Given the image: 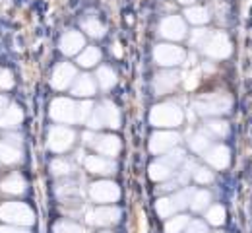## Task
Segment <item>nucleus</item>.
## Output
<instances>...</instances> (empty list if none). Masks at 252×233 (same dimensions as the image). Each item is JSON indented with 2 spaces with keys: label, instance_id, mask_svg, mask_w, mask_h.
<instances>
[{
  "label": "nucleus",
  "instance_id": "f257e3e1",
  "mask_svg": "<svg viewBox=\"0 0 252 233\" xmlns=\"http://www.w3.org/2000/svg\"><path fill=\"white\" fill-rule=\"evenodd\" d=\"M0 220L12 226H32L35 222V214L30 206L22 202H6L0 206Z\"/></svg>",
  "mask_w": 252,
  "mask_h": 233
},
{
  "label": "nucleus",
  "instance_id": "f03ea898",
  "mask_svg": "<svg viewBox=\"0 0 252 233\" xmlns=\"http://www.w3.org/2000/svg\"><path fill=\"white\" fill-rule=\"evenodd\" d=\"M88 111V105H76L68 100H57L51 107V115L55 121L61 123H72L76 119H80V115L84 117Z\"/></svg>",
  "mask_w": 252,
  "mask_h": 233
},
{
  "label": "nucleus",
  "instance_id": "7ed1b4c3",
  "mask_svg": "<svg viewBox=\"0 0 252 233\" xmlns=\"http://www.w3.org/2000/svg\"><path fill=\"white\" fill-rule=\"evenodd\" d=\"M72 140H74V134L70 131H66L63 127H55L51 134H49V146L51 150L55 152H64L72 146Z\"/></svg>",
  "mask_w": 252,
  "mask_h": 233
},
{
  "label": "nucleus",
  "instance_id": "20e7f679",
  "mask_svg": "<svg viewBox=\"0 0 252 233\" xmlns=\"http://www.w3.org/2000/svg\"><path fill=\"white\" fill-rule=\"evenodd\" d=\"M119 218H121L119 210H115V208H99V210L92 212L88 222L94 224V226H111V224H117Z\"/></svg>",
  "mask_w": 252,
  "mask_h": 233
},
{
  "label": "nucleus",
  "instance_id": "39448f33",
  "mask_svg": "<svg viewBox=\"0 0 252 233\" xmlns=\"http://www.w3.org/2000/svg\"><path fill=\"white\" fill-rule=\"evenodd\" d=\"M92 199L97 202H113L119 199V189L113 183H95L92 187Z\"/></svg>",
  "mask_w": 252,
  "mask_h": 233
},
{
  "label": "nucleus",
  "instance_id": "423d86ee",
  "mask_svg": "<svg viewBox=\"0 0 252 233\" xmlns=\"http://www.w3.org/2000/svg\"><path fill=\"white\" fill-rule=\"evenodd\" d=\"M2 191L8 193V195H22L26 191V181L22 175L18 173H12L8 175L4 181H2Z\"/></svg>",
  "mask_w": 252,
  "mask_h": 233
},
{
  "label": "nucleus",
  "instance_id": "0eeeda50",
  "mask_svg": "<svg viewBox=\"0 0 252 233\" xmlns=\"http://www.w3.org/2000/svg\"><path fill=\"white\" fill-rule=\"evenodd\" d=\"M74 68L68 67V65H61V67L55 70V74H53V86L55 88H59V90H63L66 88L70 82H72V78H74Z\"/></svg>",
  "mask_w": 252,
  "mask_h": 233
},
{
  "label": "nucleus",
  "instance_id": "6e6552de",
  "mask_svg": "<svg viewBox=\"0 0 252 233\" xmlns=\"http://www.w3.org/2000/svg\"><path fill=\"white\" fill-rule=\"evenodd\" d=\"M22 117H24V115H22L20 107L12 105V107H8V109L2 111V115H0V127H4V129L18 127V125L22 123Z\"/></svg>",
  "mask_w": 252,
  "mask_h": 233
},
{
  "label": "nucleus",
  "instance_id": "1a4fd4ad",
  "mask_svg": "<svg viewBox=\"0 0 252 233\" xmlns=\"http://www.w3.org/2000/svg\"><path fill=\"white\" fill-rule=\"evenodd\" d=\"M82 45H84V41H82V37L78 33H66L63 37V41H61V49H63V53H66V55L78 53Z\"/></svg>",
  "mask_w": 252,
  "mask_h": 233
},
{
  "label": "nucleus",
  "instance_id": "9d476101",
  "mask_svg": "<svg viewBox=\"0 0 252 233\" xmlns=\"http://www.w3.org/2000/svg\"><path fill=\"white\" fill-rule=\"evenodd\" d=\"M0 162L8 164V166L18 164V162H22V154H20V150L12 148V144L4 142V144H0Z\"/></svg>",
  "mask_w": 252,
  "mask_h": 233
},
{
  "label": "nucleus",
  "instance_id": "9b49d317",
  "mask_svg": "<svg viewBox=\"0 0 252 233\" xmlns=\"http://www.w3.org/2000/svg\"><path fill=\"white\" fill-rule=\"evenodd\" d=\"M95 92V84L90 76H82L78 78L76 86H74V94L76 96H92Z\"/></svg>",
  "mask_w": 252,
  "mask_h": 233
},
{
  "label": "nucleus",
  "instance_id": "f8f14e48",
  "mask_svg": "<svg viewBox=\"0 0 252 233\" xmlns=\"http://www.w3.org/2000/svg\"><path fill=\"white\" fill-rule=\"evenodd\" d=\"M86 166L92 173H113V169H115V166L111 162H105L101 158H90L86 162Z\"/></svg>",
  "mask_w": 252,
  "mask_h": 233
},
{
  "label": "nucleus",
  "instance_id": "ddd939ff",
  "mask_svg": "<svg viewBox=\"0 0 252 233\" xmlns=\"http://www.w3.org/2000/svg\"><path fill=\"white\" fill-rule=\"evenodd\" d=\"M177 57H181V53L177 49H173V47L161 45L158 49V61L161 65H175V59Z\"/></svg>",
  "mask_w": 252,
  "mask_h": 233
},
{
  "label": "nucleus",
  "instance_id": "4468645a",
  "mask_svg": "<svg viewBox=\"0 0 252 233\" xmlns=\"http://www.w3.org/2000/svg\"><path fill=\"white\" fill-rule=\"evenodd\" d=\"M95 146H97L101 152L113 156V154H117V150H119V140L113 138V136H101L99 142H95Z\"/></svg>",
  "mask_w": 252,
  "mask_h": 233
},
{
  "label": "nucleus",
  "instance_id": "2eb2a0df",
  "mask_svg": "<svg viewBox=\"0 0 252 233\" xmlns=\"http://www.w3.org/2000/svg\"><path fill=\"white\" fill-rule=\"evenodd\" d=\"M99 51L95 49V47H90L82 57H80V65L82 67H94V65H97L99 63Z\"/></svg>",
  "mask_w": 252,
  "mask_h": 233
},
{
  "label": "nucleus",
  "instance_id": "dca6fc26",
  "mask_svg": "<svg viewBox=\"0 0 252 233\" xmlns=\"http://www.w3.org/2000/svg\"><path fill=\"white\" fill-rule=\"evenodd\" d=\"M55 233H84V228L74 222H59L55 226Z\"/></svg>",
  "mask_w": 252,
  "mask_h": 233
},
{
  "label": "nucleus",
  "instance_id": "f3484780",
  "mask_svg": "<svg viewBox=\"0 0 252 233\" xmlns=\"http://www.w3.org/2000/svg\"><path fill=\"white\" fill-rule=\"evenodd\" d=\"M99 78H101V86H103V88H111V86L117 82L111 68H101V70H99Z\"/></svg>",
  "mask_w": 252,
  "mask_h": 233
},
{
  "label": "nucleus",
  "instance_id": "a211bd4d",
  "mask_svg": "<svg viewBox=\"0 0 252 233\" xmlns=\"http://www.w3.org/2000/svg\"><path fill=\"white\" fill-rule=\"evenodd\" d=\"M12 86H14L12 74H10L8 70H0V88H2V90H8V88H12Z\"/></svg>",
  "mask_w": 252,
  "mask_h": 233
},
{
  "label": "nucleus",
  "instance_id": "6ab92c4d",
  "mask_svg": "<svg viewBox=\"0 0 252 233\" xmlns=\"http://www.w3.org/2000/svg\"><path fill=\"white\" fill-rule=\"evenodd\" d=\"M185 224H187V218H177V220L169 222L167 224V233H179L181 228H185Z\"/></svg>",
  "mask_w": 252,
  "mask_h": 233
},
{
  "label": "nucleus",
  "instance_id": "aec40b11",
  "mask_svg": "<svg viewBox=\"0 0 252 233\" xmlns=\"http://www.w3.org/2000/svg\"><path fill=\"white\" fill-rule=\"evenodd\" d=\"M51 169L55 171V173H59V175H64V173H70V166L64 162V160H57V162H53V166Z\"/></svg>",
  "mask_w": 252,
  "mask_h": 233
},
{
  "label": "nucleus",
  "instance_id": "412c9836",
  "mask_svg": "<svg viewBox=\"0 0 252 233\" xmlns=\"http://www.w3.org/2000/svg\"><path fill=\"white\" fill-rule=\"evenodd\" d=\"M0 233H32L28 230H20V228H12V226H6V228H0Z\"/></svg>",
  "mask_w": 252,
  "mask_h": 233
},
{
  "label": "nucleus",
  "instance_id": "4be33fe9",
  "mask_svg": "<svg viewBox=\"0 0 252 233\" xmlns=\"http://www.w3.org/2000/svg\"><path fill=\"white\" fill-rule=\"evenodd\" d=\"M190 233H206V228H204L202 224H192V228H190Z\"/></svg>",
  "mask_w": 252,
  "mask_h": 233
},
{
  "label": "nucleus",
  "instance_id": "5701e85b",
  "mask_svg": "<svg viewBox=\"0 0 252 233\" xmlns=\"http://www.w3.org/2000/svg\"><path fill=\"white\" fill-rule=\"evenodd\" d=\"M4 107H6V98H0V115H2Z\"/></svg>",
  "mask_w": 252,
  "mask_h": 233
}]
</instances>
